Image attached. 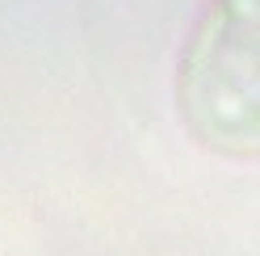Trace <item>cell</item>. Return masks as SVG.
<instances>
[{"instance_id":"cell-1","label":"cell","mask_w":260,"mask_h":256,"mask_svg":"<svg viewBox=\"0 0 260 256\" xmlns=\"http://www.w3.org/2000/svg\"><path fill=\"white\" fill-rule=\"evenodd\" d=\"M172 109L193 147L260 159V0H206L172 68Z\"/></svg>"}]
</instances>
